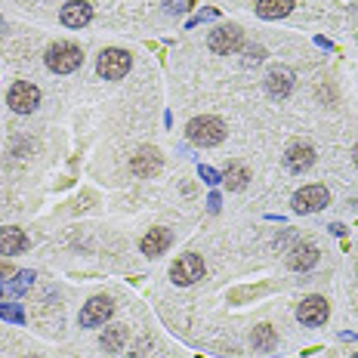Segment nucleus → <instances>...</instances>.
I'll return each mask as SVG.
<instances>
[{
    "label": "nucleus",
    "mask_w": 358,
    "mask_h": 358,
    "mask_svg": "<svg viewBox=\"0 0 358 358\" xmlns=\"http://www.w3.org/2000/svg\"><path fill=\"white\" fill-rule=\"evenodd\" d=\"M34 284V272H28V269H22V272H13V278H6L3 281V290L6 297H16V293H22V290H28Z\"/></svg>",
    "instance_id": "6ab92c4d"
},
{
    "label": "nucleus",
    "mask_w": 358,
    "mask_h": 358,
    "mask_svg": "<svg viewBox=\"0 0 358 358\" xmlns=\"http://www.w3.org/2000/svg\"><path fill=\"white\" fill-rule=\"evenodd\" d=\"M127 336H130V331H127L124 325H111V327H105V334L99 336V343H102L105 352H120L124 343H127Z\"/></svg>",
    "instance_id": "a211bd4d"
},
{
    "label": "nucleus",
    "mask_w": 358,
    "mask_h": 358,
    "mask_svg": "<svg viewBox=\"0 0 358 358\" xmlns=\"http://www.w3.org/2000/svg\"><path fill=\"white\" fill-rule=\"evenodd\" d=\"M185 136H189L195 146H219V142L226 139V124L219 118H210V114H204V118H195L189 120V127H185Z\"/></svg>",
    "instance_id": "f257e3e1"
},
{
    "label": "nucleus",
    "mask_w": 358,
    "mask_h": 358,
    "mask_svg": "<svg viewBox=\"0 0 358 358\" xmlns=\"http://www.w3.org/2000/svg\"><path fill=\"white\" fill-rule=\"evenodd\" d=\"M327 315H331V306H327V299H325V297H306L303 303H299V309H297L299 325H306V327H318V325H325Z\"/></svg>",
    "instance_id": "6e6552de"
},
{
    "label": "nucleus",
    "mask_w": 358,
    "mask_h": 358,
    "mask_svg": "<svg viewBox=\"0 0 358 358\" xmlns=\"http://www.w3.org/2000/svg\"><path fill=\"white\" fill-rule=\"evenodd\" d=\"M81 62H84L81 47L65 44V40H62V44H53L47 49V68L56 71V75H71V71L81 68Z\"/></svg>",
    "instance_id": "f03ea898"
},
{
    "label": "nucleus",
    "mask_w": 358,
    "mask_h": 358,
    "mask_svg": "<svg viewBox=\"0 0 358 358\" xmlns=\"http://www.w3.org/2000/svg\"><path fill=\"white\" fill-rule=\"evenodd\" d=\"M204 19H217V10H204V13H195V16L189 19V28H195L198 22H204Z\"/></svg>",
    "instance_id": "393cba45"
},
{
    "label": "nucleus",
    "mask_w": 358,
    "mask_h": 358,
    "mask_svg": "<svg viewBox=\"0 0 358 358\" xmlns=\"http://www.w3.org/2000/svg\"><path fill=\"white\" fill-rule=\"evenodd\" d=\"M0 318H6V321H13V325H25V312L19 309V306H13V303H0Z\"/></svg>",
    "instance_id": "4be33fe9"
},
{
    "label": "nucleus",
    "mask_w": 358,
    "mask_h": 358,
    "mask_svg": "<svg viewBox=\"0 0 358 358\" xmlns=\"http://www.w3.org/2000/svg\"><path fill=\"white\" fill-rule=\"evenodd\" d=\"M198 173H201V179H204L207 185H217V182H223V173H217V170H213V167H204V164H201V167H198Z\"/></svg>",
    "instance_id": "5701e85b"
},
{
    "label": "nucleus",
    "mask_w": 358,
    "mask_h": 358,
    "mask_svg": "<svg viewBox=\"0 0 358 358\" xmlns=\"http://www.w3.org/2000/svg\"><path fill=\"white\" fill-rule=\"evenodd\" d=\"M6 105L16 114H31L40 105V90L28 81H16L6 93Z\"/></svg>",
    "instance_id": "20e7f679"
},
{
    "label": "nucleus",
    "mask_w": 358,
    "mask_h": 358,
    "mask_svg": "<svg viewBox=\"0 0 358 358\" xmlns=\"http://www.w3.org/2000/svg\"><path fill=\"white\" fill-rule=\"evenodd\" d=\"M111 312H114V303L109 297H93L90 303H84L77 321H81V327H96V325H105L111 318Z\"/></svg>",
    "instance_id": "1a4fd4ad"
},
{
    "label": "nucleus",
    "mask_w": 358,
    "mask_h": 358,
    "mask_svg": "<svg viewBox=\"0 0 358 358\" xmlns=\"http://www.w3.org/2000/svg\"><path fill=\"white\" fill-rule=\"evenodd\" d=\"M201 278H204V260L198 254H182L170 266V281L179 284V288H189V284L201 281Z\"/></svg>",
    "instance_id": "7ed1b4c3"
},
{
    "label": "nucleus",
    "mask_w": 358,
    "mask_h": 358,
    "mask_svg": "<svg viewBox=\"0 0 358 358\" xmlns=\"http://www.w3.org/2000/svg\"><path fill=\"white\" fill-rule=\"evenodd\" d=\"M263 59H266V49H263V47H250V49H247V59H244V62H247V65H260Z\"/></svg>",
    "instance_id": "b1692460"
},
{
    "label": "nucleus",
    "mask_w": 358,
    "mask_h": 358,
    "mask_svg": "<svg viewBox=\"0 0 358 358\" xmlns=\"http://www.w3.org/2000/svg\"><path fill=\"white\" fill-rule=\"evenodd\" d=\"M130 170H133V176H155L157 170H161V152L152 146H142L139 152H136L130 157Z\"/></svg>",
    "instance_id": "9d476101"
},
{
    "label": "nucleus",
    "mask_w": 358,
    "mask_h": 358,
    "mask_svg": "<svg viewBox=\"0 0 358 358\" xmlns=\"http://www.w3.org/2000/svg\"><path fill=\"white\" fill-rule=\"evenodd\" d=\"M189 6V0H167V13H182Z\"/></svg>",
    "instance_id": "a878e982"
},
{
    "label": "nucleus",
    "mask_w": 358,
    "mask_h": 358,
    "mask_svg": "<svg viewBox=\"0 0 358 358\" xmlns=\"http://www.w3.org/2000/svg\"><path fill=\"white\" fill-rule=\"evenodd\" d=\"M284 164H288V170H293V173H303V170H309L315 164V148L306 146V142H297V146L288 148Z\"/></svg>",
    "instance_id": "ddd939ff"
},
{
    "label": "nucleus",
    "mask_w": 358,
    "mask_h": 358,
    "mask_svg": "<svg viewBox=\"0 0 358 358\" xmlns=\"http://www.w3.org/2000/svg\"><path fill=\"white\" fill-rule=\"evenodd\" d=\"M96 71L105 77V81H120V77L130 71V53L127 49H102V56H99L96 62Z\"/></svg>",
    "instance_id": "39448f33"
},
{
    "label": "nucleus",
    "mask_w": 358,
    "mask_h": 358,
    "mask_svg": "<svg viewBox=\"0 0 358 358\" xmlns=\"http://www.w3.org/2000/svg\"><path fill=\"white\" fill-rule=\"evenodd\" d=\"M266 90H269V96H275V99L290 96V90H293V71L288 65H275L266 75Z\"/></svg>",
    "instance_id": "f8f14e48"
},
{
    "label": "nucleus",
    "mask_w": 358,
    "mask_h": 358,
    "mask_svg": "<svg viewBox=\"0 0 358 358\" xmlns=\"http://www.w3.org/2000/svg\"><path fill=\"white\" fill-rule=\"evenodd\" d=\"M207 207H210V213H217V210H219V195H210V198H207Z\"/></svg>",
    "instance_id": "bb28decb"
},
{
    "label": "nucleus",
    "mask_w": 358,
    "mask_h": 358,
    "mask_svg": "<svg viewBox=\"0 0 358 358\" xmlns=\"http://www.w3.org/2000/svg\"><path fill=\"white\" fill-rule=\"evenodd\" d=\"M352 358H358V352H355V355H352Z\"/></svg>",
    "instance_id": "c756f323"
},
{
    "label": "nucleus",
    "mask_w": 358,
    "mask_h": 358,
    "mask_svg": "<svg viewBox=\"0 0 358 358\" xmlns=\"http://www.w3.org/2000/svg\"><path fill=\"white\" fill-rule=\"evenodd\" d=\"M241 44H244V31H241L238 25H219L217 31H210V38H207V47L217 56H232Z\"/></svg>",
    "instance_id": "423d86ee"
},
{
    "label": "nucleus",
    "mask_w": 358,
    "mask_h": 358,
    "mask_svg": "<svg viewBox=\"0 0 358 358\" xmlns=\"http://www.w3.org/2000/svg\"><path fill=\"white\" fill-rule=\"evenodd\" d=\"M170 244H173V235H170V228H152V232H148L146 238H142V244H139V247H142V254L152 256V260H155V256H161Z\"/></svg>",
    "instance_id": "dca6fc26"
},
{
    "label": "nucleus",
    "mask_w": 358,
    "mask_h": 358,
    "mask_svg": "<svg viewBox=\"0 0 358 358\" xmlns=\"http://www.w3.org/2000/svg\"><path fill=\"white\" fill-rule=\"evenodd\" d=\"M293 13V0H260L256 3V16L260 19H284Z\"/></svg>",
    "instance_id": "f3484780"
},
{
    "label": "nucleus",
    "mask_w": 358,
    "mask_h": 358,
    "mask_svg": "<svg viewBox=\"0 0 358 358\" xmlns=\"http://www.w3.org/2000/svg\"><path fill=\"white\" fill-rule=\"evenodd\" d=\"M352 161H355V167H358V146H355V155H352Z\"/></svg>",
    "instance_id": "c85d7f7f"
},
{
    "label": "nucleus",
    "mask_w": 358,
    "mask_h": 358,
    "mask_svg": "<svg viewBox=\"0 0 358 358\" xmlns=\"http://www.w3.org/2000/svg\"><path fill=\"white\" fill-rule=\"evenodd\" d=\"M275 331H272V325H256L254 327V349H260V352H272L275 349Z\"/></svg>",
    "instance_id": "412c9836"
},
{
    "label": "nucleus",
    "mask_w": 358,
    "mask_h": 358,
    "mask_svg": "<svg viewBox=\"0 0 358 358\" xmlns=\"http://www.w3.org/2000/svg\"><path fill=\"white\" fill-rule=\"evenodd\" d=\"M22 250H28V235L22 228H16V226L0 228V254L13 256V254H22Z\"/></svg>",
    "instance_id": "2eb2a0df"
},
{
    "label": "nucleus",
    "mask_w": 358,
    "mask_h": 358,
    "mask_svg": "<svg viewBox=\"0 0 358 358\" xmlns=\"http://www.w3.org/2000/svg\"><path fill=\"white\" fill-rule=\"evenodd\" d=\"M223 179H226V185H228L232 192H241V189H244V185L250 182V170L244 167V164H228Z\"/></svg>",
    "instance_id": "aec40b11"
},
{
    "label": "nucleus",
    "mask_w": 358,
    "mask_h": 358,
    "mask_svg": "<svg viewBox=\"0 0 358 358\" xmlns=\"http://www.w3.org/2000/svg\"><path fill=\"white\" fill-rule=\"evenodd\" d=\"M315 263H318V247L309 244V241H299V244H293V250L288 254V266L303 272V269H312Z\"/></svg>",
    "instance_id": "4468645a"
},
{
    "label": "nucleus",
    "mask_w": 358,
    "mask_h": 358,
    "mask_svg": "<svg viewBox=\"0 0 358 358\" xmlns=\"http://www.w3.org/2000/svg\"><path fill=\"white\" fill-rule=\"evenodd\" d=\"M6 275H13V269H10V266H3V263H0V278H3V281H6Z\"/></svg>",
    "instance_id": "cd10ccee"
},
{
    "label": "nucleus",
    "mask_w": 358,
    "mask_h": 358,
    "mask_svg": "<svg viewBox=\"0 0 358 358\" xmlns=\"http://www.w3.org/2000/svg\"><path fill=\"white\" fill-rule=\"evenodd\" d=\"M327 204H331V195H327L325 185H306L293 195V210L297 213H318Z\"/></svg>",
    "instance_id": "0eeeda50"
},
{
    "label": "nucleus",
    "mask_w": 358,
    "mask_h": 358,
    "mask_svg": "<svg viewBox=\"0 0 358 358\" xmlns=\"http://www.w3.org/2000/svg\"><path fill=\"white\" fill-rule=\"evenodd\" d=\"M59 19L65 28H84V25H90V19H93V6L87 0H68V3L62 6Z\"/></svg>",
    "instance_id": "9b49d317"
}]
</instances>
